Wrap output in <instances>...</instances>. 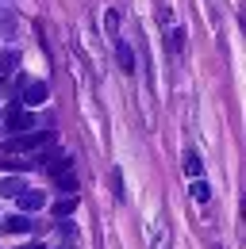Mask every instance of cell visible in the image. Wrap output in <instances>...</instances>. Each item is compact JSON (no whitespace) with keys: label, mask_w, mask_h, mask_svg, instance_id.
<instances>
[{"label":"cell","mask_w":246,"mask_h":249,"mask_svg":"<svg viewBox=\"0 0 246 249\" xmlns=\"http://www.w3.org/2000/svg\"><path fill=\"white\" fill-rule=\"evenodd\" d=\"M184 173L200 180V173H204V165H200V157H196V154H188V157H184Z\"/></svg>","instance_id":"obj_11"},{"label":"cell","mask_w":246,"mask_h":249,"mask_svg":"<svg viewBox=\"0 0 246 249\" xmlns=\"http://www.w3.org/2000/svg\"><path fill=\"white\" fill-rule=\"evenodd\" d=\"M16 65H20V54H16V50H4V54H0V77H8Z\"/></svg>","instance_id":"obj_8"},{"label":"cell","mask_w":246,"mask_h":249,"mask_svg":"<svg viewBox=\"0 0 246 249\" xmlns=\"http://www.w3.org/2000/svg\"><path fill=\"white\" fill-rule=\"evenodd\" d=\"M35 161H27V157H0V169H31Z\"/></svg>","instance_id":"obj_12"},{"label":"cell","mask_w":246,"mask_h":249,"mask_svg":"<svg viewBox=\"0 0 246 249\" xmlns=\"http://www.w3.org/2000/svg\"><path fill=\"white\" fill-rule=\"evenodd\" d=\"M0 27H4V31H12V27H16V16H12V8H8V4H0Z\"/></svg>","instance_id":"obj_13"},{"label":"cell","mask_w":246,"mask_h":249,"mask_svg":"<svg viewBox=\"0 0 246 249\" xmlns=\"http://www.w3.org/2000/svg\"><path fill=\"white\" fill-rule=\"evenodd\" d=\"M184 31H169V46H173V54H181V46H184Z\"/></svg>","instance_id":"obj_14"},{"label":"cell","mask_w":246,"mask_h":249,"mask_svg":"<svg viewBox=\"0 0 246 249\" xmlns=\"http://www.w3.org/2000/svg\"><path fill=\"white\" fill-rule=\"evenodd\" d=\"M20 249H46V246H39V242H31V246H20Z\"/></svg>","instance_id":"obj_16"},{"label":"cell","mask_w":246,"mask_h":249,"mask_svg":"<svg viewBox=\"0 0 246 249\" xmlns=\"http://www.w3.org/2000/svg\"><path fill=\"white\" fill-rule=\"evenodd\" d=\"M73 211H77V199L73 196H65V199L54 203V218H65V215H73Z\"/></svg>","instance_id":"obj_9"},{"label":"cell","mask_w":246,"mask_h":249,"mask_svg":"<svg viewBox=\"0 0 246 249\" xmlns=\"http://www.w3.org/2000/svg\"><path fill=\"white\" fill-rule=\"evenodd\" d=\"M20 104H23V107H39V104H42V100H46V85H42V81H35V85H23V89H20Z\"/></svg>","instance_id":"obj_3"},{"label":"cell","mask_w":246,"mask_h":249,"mask_svg":"<svg viewBox=\"0 0 246 249\" xmlns=\"http://www.w3.org/2000/svg\"><path fill=\"white\" fill-rule=\"evenodd\" d=\"M20 192H23V180H16V177H8V180H0V196H4V199H16Z\"/></svg>","instance_id":"obj_7"},{"label":"cell","mask_w":246,"mask_h":249,"mask_svg":"<svg viewBox=\"0 0 246 249\" xmlns=\"http://www.w3.org/2000/svg\"><path fill=\"white\" fill-rule=\"evenodd\" d=\"M31 226H35V218H27V215H8L4 222H0L4 234H27Z\"/></svg>","instance_id":"obj_5"},{"label":"cell","mask_w":246,"mask_h":249,"mask_svg":"<svg viewBox=\"0 0 246 249\" xmlns=\"http://www.w3.org/2000/svg\"><path fill=\"white\" fill-rule=\"evenodd\" d=\"M192 199H196V203H208V199H212V188L204 184V180H192Z\"/></svg>","instance_id":"obj_10"},{"label":"cell","mask_w":246,"mask_h":249,"mask_svg":"<svg viewBox=\"0 0 246 249\" xmlns=\"http://www.w3.org/2000/svg\"><path fill=\"white\" fill-rule=\"evenodd\" d=\"M4 126H8V130H16V134H20V130H31V126H35V115H31L27 107H12V111H8V119H4Z\"/></svg>","instance_id":"obj_2"},{"label":"cell","mask_w":246,"mask_h":249,"mask_svg":"<svg viewBox=\"0 0 246 249\" xmlns=\"http://www.w3.org/2000/svg\"><path fill=\"white\" fill-rule=\"evenodd\" d=\"M150 249H173V230H169V218H165V211H158V215H154Z\"/></svg>","instance_id":"obj_1"},{"label":"cell","mask_w":246,"mask_h":249,"mask_svg":"<svg viewBox=\"0 0 246 249\" xmlns=\"http://www.w3.org/2000/svg\"><path fill=\"white\" fill-rule=\"evenodd\" d=\"M16 203H20V211H39V207L46 203V196H42V192H35V188H23V192L16 196Z\"/></svg>","instance_id":"obj_4"},{"label":"cell","mask_w":246,"mask_h":249,"mask_svg":"<svg viewBox=\"0 0 246 249\" xmlns=\"http://www.w3.org/2000/svg\"><path fill=\"white\" fill-rule=\"evenodd\" d=\"M116 58H120L123 73H131V69H135V50H131L127 42H116Z\"/></svg>","instance_id":"obj_6"},{"label":"cell","mask_w":246,"mask_h":249,"mask_svg":"<svg viewBox=\"0 0 246 249\" xmlns=\"http://www.w3.org/2000/svg\"><path fill=\"white\" fill-rule=\"evenodd\" d=\"M62 249H73V246H62Z\"/></svg>","instance_id":"obj_17"},{"label":"cell","mask_w":246,"mask_h":249,"mask_svg":"<svg viewBox=\"0 0 246 249\" xmlns=\"http://www.w3.org/2000/svg\"><path fill=\"white\" fill-rule=\"evenodd\" d=\"M104 23H108V31L116 35V31H120V12H108V19H104Z\"/></svg>","instance_id":"obj_15"}]
</instances>
